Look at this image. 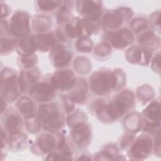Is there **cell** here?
Wrapping results in <instances>:
<instances>
[{
	"mask_svg": "<svg viewBox=\"0 0 161 161\" xmlns=\"http://www.w3.org/2000/svg\"><path fill=\"white\" fill-rule=\"evenodd\" d=\"M134 104L132 92L125 91L120 93L113 102L108 105H101L97 111L100 119L104 121L113 120L123 116Z\"/></svg>",
	"mask_w": 161,
	"mask_h": 161,
	"instance_id": "cell-1",
	"label": "cell"
},
{
	"mask_svg": "<svg viewBox=\"0 0 161 161\" xmlns=\"http://www.w3.org/2000/svg\"><path fill=\"white\" fill-rule=\"evenodd\" d=\"M39 117L45 130L55 132L64 125V118L55 104L42 105L39 108Z\"/></svg>",
	"mask_w": 161,
	"mask_h": 161,
	"instance_id": "cell-2",
	"label": "cell"
},
{
	"mask_svg": "<svg viewBox=\"0 0 161 161\" xmlns=\"http://www.w3.org/2000/svg\"><path fill=\"white\" fill-rule=\"evenodd\" d=\"M90 84L92 90L96 94H106L116 87V74L107 70L98 71L92 75Z\"/></svg>",
	"mask_w": 161,
	"mask_h": 161,
	"instance_id": "cell-3",
	"label": "cell"
},
{
	"mask_svg": "<svg viewBox=\"0 0 161 161\" xmlns=\"http://www.w3.org/2000/svg\"><path fill=\"white\" fill-rule=\"evenodd\" d=\"M18 82L16 73L5 69L1 75V91L2 96L8 101H14L18 96Z\"/></svg>",
	"mask_w": 161,
	"mask_h": 161,
	"instance_id": "cell-4",
	"label": "cell"
},
{
	"mask_svg": "<svg viewBox=\"0 0 161 161\" xmlns=\"http://www.w3.org/2000/svg\"><path fill=\"white\" fill-rule=\"evenodd\" d=\"M8 28L9 32L14 36H26L30 30L28 15L24 11H17L10 19Z\"/></svg>",
	"mask_w": 161,
	"mask_h": 161,
	"instance_id": "cell-5",
	"label": "cell"
},
{
	"mask_svg": "<svg viewBox=\"0 0 161 161\" xmlns=\"http://www.w3.org/2000/svg\"><path fill=\"white\" fill-rule=\"evenodd\" d=\"M76 82L74 74L70 70L56 72L51 79L53 88L59 90H67L72 87Z\"/></svg>",
	"mask_w": 161,
	"mask_h": 161,
	"instance_id": "cell-6",
	"label": "cell"
},
{
	"mask_svg": "<svg viewBox=\"0 0 161 161\" xmlns=\"http://www.w3.org/2000/svg\"><path fill=\"white\" fill-rule=\"evenodd\" d=\"M152 142L151 139L145 135L139 136L130 149V157L135 159H142L151 152Z\"/></svg>",
	"mask_w": 161,
	"mask_h": 161,
	"instance_id": "cell-7",
	"label": "cell"
},
{
	"mask_svg": "<svg viewBox=\"0 0 161 161\" xmlns=\"http://www.w3.org/2000/svg\"><path fill=\"white\" fill-rule=\"evenodd\" d=\"M30 96L39 102H48L55 97L53 86L47 83L41 82L33 86L30 90Z\"/></svg>",
	"mask_w": 161,
	"mask_h": 161,
	"instance_id": "cell-8",
	"label": "cell"
},
{
	"mask_svg": "<svg viewBox=\"0 0 161 161\" xmlns=\"http://www.w3.org/2000/svg\"><path fill=\"white\" fill-rule=\"evenodd\" d=\"M77 3L79 10L86 18L98 20L101 14V5L99 1H80Z\"/></svg>",
	"mask_w": 161,
	"mask_h": 161,
	"instance_id": "cell-9",
	"label": "cell"
},
{
	"mask_svg": "<svg viewBox=\"0 0 161 161\" xmlns=\"http://www.w3.org/2000/svg\"><path fill=\"white\" fill-rule=\"evenodd\" d=\"M71 136L74 143L79 147L86 146L91 137L89 127L84 123L75 125L71 131Z\"/></svg>",
	"mask_w": 161,
	"mask_h": 161,
	"instance_id": "cell-10",
	"label": "cell"
},
{
	"mask_svg": "<svg viewBox=\"0 0 161 161\" xmlns=\"http://www.w3.org/2000/svg\"><path fill=\"white\" fill-rule=\"evenodd\" d=\"M51 57L55 67H62L70 62L72 53L64 45H57L52 49Z\"/></svg>",
	"mask_w": 161,
	"mask_h": 161,
	"instance_id": "cell-11",
	"label": "cell"
},
{
	"mask_svg": "<svg viewBox=\"0 0 161 161\" xmlns=\"http://www.w3.org/2000/svg\"><path fill=\"white\" fill-rule=\"evenodd\" d=\"M112 45L118 48H125L133 42L132 33L127 29H121L113 33L111 36Z\"/></svg>",
	"mask_w": 161,
	"mask_h": 161,
	"instance_id": "cell-12",
	"label": "cell"
},
{
	"mask_svg": "<svg viewBox=\"0 0 161 161\" xmlns=\"http://www.w3.org/2000/svg\"><path fill=\"white\" fill-rule=\"evenodd\" d=\"M151 57V53L145 49L138 47L130 48L126 53V58L131 63H138L142 65H147Z\"/></svg>",
	"mask_w": 161,
	"mask_h": 161,
	"instance_id": "cell-13",
	"label": "cell"
},
{
	"mask_svg": "<svg viewBox=\"0 0 161 161\" xmlns=\"http://www.w3.org/2000/svg\"><path fill=\"white\" fill-rule=\"evenodd\" d=\"M123 18L118 9L108 12L103 19V26L109 30L117 29L122 24Z\"/></svg>",
	"mask_w": 161,
	"mask_h": 161,
	"instance_id": "cell-14",
	"label": "cell"
},
{
	"mask_svg": "<svg viewBox=\"0 0 161 161\" xmlns=\"http://www.w3.org/2000/svg\"><path fill=\"white\" fill-rule=\"evenodd\" d=\"M4 125L6 130L11 135H14L20 132L23 127V122L18 114L12 113L6 118Z\"/></svg>",
	"mask_w": 161,
	"mask_h": 161,
	"instance_id": "cell-15",
	"label": "cell"
},
{
	"mask_svg": "<svg viewBox=\"0 0 161 161\" xmlns=\"http://www.w3.org/2000/svg\"><path fill=\"white\" fill-rule=\"evenodd\" d=\"M34 38L36 48L41 51H48L55 43V40L52 33L40 34Z\"/></svg>",
	"mask_w": 161,
	"mask_h": 161,
	"instance_id": "cell-16",
	"label": "cell"
},
{
	"mask_svg": "<svg viewBox=\"0 0 161 161\" xmlns=\"http://www.w3.org/2000/svg\"><path fill=\"white\" fill-rule=\"evenodd\" d=\"M18 52L21 56L33 55L36 50V46L32 37H26L19 41L18 45Z\"/></svg>",
	"mask_w": 161,
	"mask_h": 161,
	"instance_id": "cell-17",
	"label": "cell"
},
{
	"mask_svg": "<svg viewBox=\"0 0 161 161\" xmlns=\"http://www.w3.org/2000/svg\"><path fill=\"white\" fill-rule=\"evenodd\" d=\"M17 107L21 114L26 118H28L34 115L35 106L34 103L28 97H21L16 104Z\"/></svg>",
	"mask_w": 161,
	"mask_h": 161,
	"instance_id": "cell-18",
	"label": "cell"
},
{
	"mask_svg": "<svg viewBox=\"0 0 161 161\" xmlns=\"http://www.w3.org/2000/svg\"><path fill=\"white\" fill-rule=\"evenodd\" d=\"M39 78V72L37 69H32L30 71L24 72H22L19 78V89L23 91L25 87L30 84L34 83Z\"/></svg>",
	"mask_w": 161,
	"mask_h": 161,
	"instance_id": "cell-19",
	"label": "cell"
},
{
	"mask_svg": "<svg viewBox=\"0 0 161 161\" xmlns=\"http://www.w3.org/2000/svg\"><path fill=\"white\" fill-rule=\"evenodd\" d=\"M87 87L86 82L84 80H81L78 83L75 89L70 94L69 99L74 102L80 103L86 98Z\"/></svg>",
	"mask_w": 161,
	"mask_h": 161,
	"instance_id": "cell-20",
	"label": "cell"
},
{
	"mask_svg": "<svg viewBox=\"0 0 161 161\" xmlns=\"http://www.w3.org/2000/svg\"><path fill=\"white\" fill-rule=\"evenodd\" d=\"M65 30L66 35L70 38L80 36L83 30L82 21L78 18H74L66 25Z\"/></svg>",
	"mask_w": 161,
	"mask_h": 161,
	"instance_id": "cell-21",
	"label": "cell"
},
{
	"mask_svg": "<svg viewBox=\"0 0 161 161\" xmlns=\"http://www.w3.org/2000/svg\"><path fill=\"white\" fill-rule=\"evenodd\" d=\"M37 145L43 153H47L53 150L55 146V140L50 135L42 134L37 138Z\"/></svg>",
	"mask_w": 161,
	"mask_h": 161,
	"instance_id": "cell-22",
	"label": "cell"
},
{
	"mask_svg": "<svg viewBox=\"0 0 161 161\" xmlns=\"http://www.w3.org/2000/svg\"><path fill=\"white\" fill-rule=\"evenodd\" d=\"M144 114L153 123H160V114L159 103L157 101L152 102L145 110Z\"/></svg>",
	"mask_w": 161,
	"mask_h": 161,
	"instance_id": "cell-23",
	"label": "cell"
},
{
	"mask_svg": "<svg viewBox=\"0 0 161 161\" xmlns=\"http://www.w3.org/2000/svg\"><path fill=\"white\" fill-rule=\"evenodd\" d=\"M33 27L35 31H45L49 29L51 26L50 19L44 16H36L33 19Z\"/></svg>",
	"mask_w": 161,
	"mask_h": 161,
	"instance_id": "cell-24",
	"label": "cell"
},
{
	"mask_svg": "<svg viewBox=\"0 0 161 161\" xmlns=\"http://www.w3.org/2000/svg\"><path fill=\"white\" fill-rule=\"evenodd\" d=\"M77 50L81 52H89L92 47V42L87 37H82L79 38L75 43Z\"/></svg>",
	"mask_w": 161,
	"mask_h": 161,
	"instance_id": "cell-25",
	"label": "cell"
},
{
	"mask_svg": "<svg viewBox=\"0 0 161 161\" xmlns=\"http://www.w3.org/2000/svg\"><path fill=\"white\" fill-rule=\"evenodd\" d=\"M91 64L88 60L84 57L77 58L74 62V68L79 73H87L91 67Z\"/></svg>",
	"mask_w": 161,
	"mask_h": 161,
	"instance_id": "cell-26",
	"label": "cell"
},
{
	"mask_svg": "<svg viewBox=\"0 0 161 161\" xmlns=\"http://www.w3.org/2000/svg\"><path fill=\"white\" fill-rule=\"evenodd\" d=\"M139 43L140 45L144 46L151 47V45L153 46V45L155 43H157V40L153 33L152 31H147L140 36Z\"/></svg>",
	"mask_w": 161,
	"mask_h": 161,
	"instance_id": "cell-27",
	"label": "cell"
},
{
	"mask_svg": "<svg viewBox=\"0 0 161 161\" xmlns=\"http://www.w3.org/2000/svg\"><path fill=\"white\" fill-rule=\"evenodd\" d=\"M26 135L23 134H20L19 133L17 134L11 135V137L9 140V145L14 149H19L23 145L24 143L26 142Z\"/></svg>",
	"mask_w": 161,
	"mask_h": 161,
	"instance_id": "cell-28",
	"label": "cell"
},
{
	"mask_svg": "<svg viewBox=\"0 0 161 161\" xmlns=\"http://www.w3.org/2000/svg\"><path fill=\"white\" fill-rule=\"evenodd\" d=\"M26 128L31 133H35L37 132L40 128L41 125V119L39 118L36 117L35 115L26 118Z\"/></svg>",
	"mask_w": 161,
	"mask_h": 161,
	"instance_id": "cell-29",
	"label": "cell"
},
{
	"mask_svg": "<svg viewBox=\"0 0 161 161\" xmlns=\"http://www.w3.org/2000/svg\"><path fill=\"white\" fill-rule=\"evenodd\" d=\"M130 119H129L131 121H129L128 120H126V123H125V126L126 128L131 131H137L138 128L140 127L141 125V119L139 115L137 114H132L130 115Z\"/></svg>",
	"mask_w": 161,
	"mask_h": 161,
	"instance_id": "cell-30",
	"label": "cell"
},
{
	"mask_svg": "<svg viewBox=\"0 0 161 161\" xmlns=\"http://www.w3.org/2000/svg\"><path fill=\"white\" fill-rule=\"evenodd\" d=\"M16 42L13 39L1 38V54L3 53L9 52L14 50L16 47Z\"/></svg>",
	"mask_w": 161,
	"mask_h": 161,
	"instance_id": "cell-31",
	"label": "cell"
},
{
	"mask_svg": "<svg viewBox=\"0 0 161 161\" xmlns=\"http://www.w3.org/2000/svg\"><path fill=\"white\" fill-rule=\"evenodd\" d=\"M153 89L148 86H143L140 87L138 90V96L140 99L143 101H148L151 99L153 96Z\"/></svg>",
	"mask_w": 161,
	"mask_h": 161,
	"instance_id": "cell-32",
	"label": "cell"
},
{
	"mask_svg": "<svg viewBox=\"0 0 161 161\" xmlns=\"http://www.w3.org/2000/svg\"><path fill=\"white\" fill-rule=\"evenodd\" d=\"M147 25L148 23L147 19L143 18H138L135 19L131 23V27L132 30L136 33L143 30L147 27Z\"/></svg>",
	"mask_w": 161,
	"mask_h": 161,
	"instance_id": "cell-33",
	"label": "cell"
},
{
	"mask_svg": "<svg viewBox=\"0 0 161 161\" xmlns=\"http://www.w3.org/2000/svg\"><path fill=\"white\" fill-rule=\"evenodd\" d=\"M82 26L86 30V31L89 33L91 34L93 31H96L98 28L99 24L97 23V20H93L90 19H84L82 21Z\"/></svg>",
	"mask_w": 161,
	"mask_h": 161,
	"instance_id": "cell-34",
	"label": "cell"
},
{
	"mask_svg": "<svg viewBox=\"0 0 161 161\" xmlns=\"http://www.w3.org/2000/svg\"><path fill=\"white\" fill-rule=\"evenodd\" d=\"M38 5L42 11H49L54 9L57 5H58L59 1H37Z\"/></svg>",
	"mask_w": 161,
	"mask_h": 161,
	"instance_id": "cell-35",
	"label": "cell"
},
{
	"mask_svg": "<svg viewBox=\"0 0 161 161\" xmlns=\"http://www.w3.org/2000/svg\"><path fill=\"white\" fill-rule=\"evenodd\" d=\"M110 52L111 47L106 43H101L98 44L94 49L95 55L99 57L106 56L110 53Z\"/></svg>",
	"mask_w": 161,
	"mask_h": 161,
	"instance_id": "cell-36",
	"label": "cell"
},
{
	"mask_svg": "<svg viewBox=\"0 0 161 161\" xmlns=\"http://www.w3.org/2000/svg\"><path fill=\"white\" fill-rule=\"evenodd\" d=\"M85 115L82 112H77L68 118V123L72 127L76 125L84 123Z\"/></svg>",
	"mask_w": 161,
	"mask_h": 161,
	"instance_id": "cell-37",
	"label": "cell"
},
{
	"mask_svg": "<svg viewBox=\"0 0 161 161\" xmlns=\"http://www.w3.org/2000/svg\"><path fill=\"white\" fill-rule=\"evenodd\" d=\"M21 61L24 67L25 68H31L36 64L37 61V58L35 55H25L21 56Z\"/></svg>",
	"mask_w": 161,
	"mask_h": 161,
	"instance_id": "cell-38",
	"label": "cell"
},
{
	"mask_svg": "<svg viewBox=\"0 0 161 161\" xmlns=\"http://www.w3.org/2000/svg\"><path fill=\"white\" fill-rule=\"evenodd\" d=\"M58 147L59 150L61 152V154H62L64 157H65L67 159H71L70 151L65 142V139L63 137H62V138L60 140Z\"/></svg>",
	"mask_w": 161,
	"mask_h": 161,
	"instance_id": "cell-39",
	"label": "cell"
},
{
	"mask_svg": "<svg viewBox=\"0 0 161 161\" xmlns=\"http://www.w3.org/2000/svg\"><path fill=\"white\" fill-rule=\"evenodd\" d=\"M69 14V9L66 7H62L59 11L58 14V21L60 23L64 22L68 19Z\"/></svg>",
	"mask_w": 161,
	"mask_h": 161,
	"instance_id": "cell-40",
	"label": "cell"
},
{
	"mask_svg": "<svg viewBox=\"0 0 161 161\" xmlns=\"http://www.w3.org/2000/svg\"><path fill=\"white\" fill-rule=\"evenodd\" d=\"M62 159H67L65 157H64L61 153H52L48 155L47 158V160H62Z\"/></svg>",
	"mask_w": 161,
	"mask_h": 161,
	"instance_id": "cell-41",
	"label": "cell"
},
{
	"mask_svg": "<svg viewBox=\"0 0 161 161\" xmlns=\"http://www.w3.org/2000/svg\"><path fill=\"white\" fill-rule=\"evenodd\" d=\"M133 139V136L131 135H128L127 136H126L123 140L121 141V142L120 143V145H121V147H125L127 145L128 143L130 142V140H131Z\"/></svg>",
	"mask_w": 161,
	"mask_h": 161,
	"instance_id": "cell-42",
	"label": "cell"
},
{
	"mask_svg": "<svg viewBox=\"0 0 161 161\" xmlns=\"http://www.w3.org/2000/svg\"><path fill=\"white\" fill-rule=\"evenodd\" d=\"M1 18H4L6 17L7 16V14H8L9 10H8V8L6 4H3V3H1Z\"/></svg>",
	"mask_w": 161,
	"mask_h": 161,
	"instance_id": "cell-43",
	"label": "cell"
},
{
	"mask_svg": "<svg viewBox=\"0 0 161 161\" xmlns=\"http://www.w3.org/2000/svg\"><path fill=\"white\" fill-rule=\"evenodd\" d=\"M159 60H160V54L158 53V55L155 57V58L153 61V63H152V67H153V68L155 69V67L157 66L158 70H159Z\"/></svg>",
	"mask_w": 161,
	"mask_h": 161,
	"instance_id": "cell-44",
	"label": "cell"
},
{
	"mask_svg": "<svg viewBox=\"0 0 161 161\" xmlns=\"http://www.w3.org/2000/svg\"><path fill=\"white\" fill-rule=\"evenodd\" d=\"M4 100H3V97H1V113L3 111V110H4V106H5L6 105V104H5V103H4V101H3Z\"/></svg>",
	"mask_w": 161,
	"mask_h": 161,
	"instance_id": "cell-45",
	"label": "cell"
}]
</instances>
